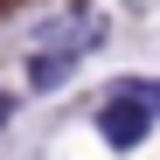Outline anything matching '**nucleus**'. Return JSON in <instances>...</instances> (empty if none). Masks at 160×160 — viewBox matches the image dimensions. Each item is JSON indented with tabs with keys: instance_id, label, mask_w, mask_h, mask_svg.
<instances>
[{
	"instance_id": "4",
	"label": "nucleus",
	"mask_w": 160,
	"mask_h": 160,
	"mask_svg": "<svg viewBox=\"0 0 160 160\" xmlns=\"http://www.w3.org/2000/svg\"><path fill=\"white\" fill-rule=\"evenodd\" d=\"M7 118H14V98H7V91H0V125H7Z\"/></svg>"
},
{
	"instance_id": "1",
	"label": "nucleus",
	"mask_w": 160,
	"mask_h": 160,
	"mask_svg": "<svg viewBox=\"0 0 160 160\" xmlns=\"http://www.w3.org/2000/svg\"><path fill=\"white\" fill-rule=\"evenodd\" d=\"M146 118H153V112H146V104H132L125 91H112V98H104V104H98V132H104V139H112L118 153L146 139Z\"/></svg>"
},
{
	"instance_id": "2",
	"label": "nucleus",
	"mask_w": 160,
	"mask_h": 160,
	"mask_svg": "<svg viewBox=\"0 0 160 160\" xmlns=\"http://www.w3.org/2000/svg\"><path fill=\"white\" fill-rule=\"evenodd\" d=\"M70 70H77V42H63V49H42V56L28 63V84H35V91H56Z\"/></svg>"
},
{
	"instance_id": "3",
	"label": "nucleus",
	"mask_w": 160,
	"mask_h": 160,
	"mask_svg": "<svg viewBox=\"0 0 160 160\" xmlns=\"http://www.w3.org/2000/svg\"><path fill=\"white\" fill-rule=\"evenodd\" d=\"M132 104H153V112H160V84H153V77H125V84H118Z\"/></svg>"
}]
</instances>
